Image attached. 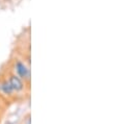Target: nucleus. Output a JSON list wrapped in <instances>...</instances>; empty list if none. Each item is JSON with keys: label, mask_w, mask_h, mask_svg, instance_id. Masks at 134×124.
Masks as SVG:
<instances>
[{"label": "nucleus", "mask_w": 134, "mask_h": 124, "mask_svg": "<svg viewBox=\"0 0 134 124\" xmlns=\"http://www.w3.org/2000/svg\"><path fill=\"white\" fill-rule=\"evenodd\" d=\"M16 71H17V75L23 80H30V70L29 68L24 64V63L18 62L16 63Z\"/></svg>", "instance_id": "1"}, {"label": "nucleus", "mask_w": 134, "mask_h": 124, "mask_svg": "<svg viewBox=\"0 0 134 124\" xmlns=\"http://www.w3.org/2000/svg\"><path fill=\"white\" fill-rule=\"evenodd\" d=\"M8 81L14 90V92H17V93H20L24 90V82L23 80L16 74H12L8 78Z\"/></svg>", "instance_id": "2"}, {"label": "nucleus", "mask_w": 134, "mask_h": 124, "mask_svg": "<svg viewBox=\"0 0 134 124\" xmlns=\"http://www.w3.org/2000/svg\"><path fill=\"white\" fill-rule=\"evenodd\" d=\"M0 92L6 96H12L14 94V90H13L8 79H3L0 82Z\"/></svg>", "instance_id": "3"}, {"label": "nucleus", "mask_w": 134, "mask_h": 124, "mask_svg": "<svg viewBox=\"0 0 134 124\" xmlns=\"http://www.w3.org/2000/svg\"><path fill=\"white\" fill-rule=\"evenodd\" d=\"M23 124H31L30 123V114H27L26 117L23 118Z\"/></svg>", "instance_id": "4"}]
</instances>
